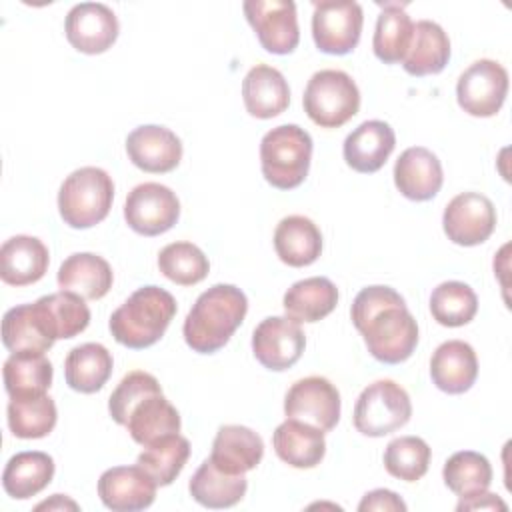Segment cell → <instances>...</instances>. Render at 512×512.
Instances as JSON below:
<instances>
[{
    "instance_id": "6da1fadb",
    "label": "cell",
    "mask_w": 512,
    "mask_h": 512,
    "mask_svg": "<svg viewBox=\"0 0 512 512\" xmlns=\"http://www.w3.org/2000/svg\"><path fill=\"white\" fill-rule=\"evenodd\" d=\"M350 316L378 362L400 364L412 356L418 344V324L394 288L380 284L362 288L352 302Z\"/></svg>"
},
{
    "instance_id": "7a4b0ae2",
    "label": "cell",
    "mask_w": 512,
    "mask_h": 512,
    "mask_svg": "<svg viewBox=\"0 0 512 512\" xmlns=\"http://www.w3.org/2000/svg\"><path fill=\"white\" fill-rule=\"evenodd\" d=\"M248 312L246 294L232 284H214L202 292L190 308L182 334L186 344L198 354L220 350Z\"/></svg>"
},
{
    "instance_id": "3957f363",
    "label": "cell",
    "mask_w": 512,
    "mask_h": 512,
    "mask_svg": "<svg viewBox=\"0 0 512 512\" xmlns=\"http://www.w3.org/2000/svg\"><path fill=\"white\" fill-rule=\"evenodd\" d=\"M176 314L174 296L160 286H142L110 316L114 340L126 348L142 350L156 344Z\"/></svg>"
},
{
    "instance_id": "277c9868",
    "label": "cell",
    "mask_w": 512,
    "mask_h": 512,
    "mask_svg": "<svg viewBox=\"0 0 512 512\" xmlns=\"http://www.w3.org/2000/svg\"><path fill=\"white\" fill-rule=\"evenodd\" d=\"M312 138L296 124L268 130L260 142V166L268 184L278 190L300 186L310 170Z\"/></svg>"
},
{
    "instance_id": "5b68a950",
    "label": "cell",
    "mask_w": 512,
    "mask_h": 512,
    "mask_svg": "<svg viewBox=\"0 0 512 512\" xmlns=\"http://www.w3.org/2000/svg\"><path fill=\"white\" fill-rule=\"evenodd\" d=\"M114 200V182L110 174L96 166L74 170L60 186L58 210L70 228H92L100 224Z\"/></svg>"
},
{
    "instance_id": "8992f818",
    "label": "cell",
    "mask_w": 512,
    "mask_h": 512,
    "mask_svg": "<svg viewBox=\"0 0 512 512\" xmlns=\"http://www.w3.org/2000/svg\"><path fill=\"white\" fill-rule=\"evenodd\" d=\"M304 112L320 128H340L360 110V90L344 70H318L302 96Z\"/></svg>"
},
{
    "instance_id": "52a82bcc",
    "label": "cell",
    "mask_w": 512,
    "mask_h": 512,
    "mask_svg": "<svg viewBox=\"0 0 512 512\" xmlns=\"http://www.w3.org/2000/svg\"><path fill=\"white\" fill-rule=\"evenodd\" d=\"M412 416L408 392L394 380L368 384L354 406V426L360 434L380 438L402 428Z\"/></svg>"
},
{
    "instance_id": "ba28073f",
    "label": "cell",
    "mask_w": 512,
    "mask_h": 512,
    "mask_svg": "<svg viewBox=\"0 0 512 512\" xmlns=\"http://www.w3.org/2000/svg\"><path fill=\"white\" fill-rule=\"evenodd\" d=\"M508 94L506 68L490 58L472 62L458 78L456 100L458 106L476 118L498 114Z\"/></svg>"
},
{
    "instance_id": "9c48e42d",
    "label": "cell",
    "mask_w": 512,
    "mask_h": 512,
    "mask_svg": "<svg viewBox=\"0 0 512 512\" xmlns=\"http://www.w3.org/2000/svg\"><path fill=\"white\" fill-rule=\"evenodd\" d=\"M362 6L352 0L344 2H314L312 38L320 52L344 56L352 52L362 34Z\"/></svg>"
},
{
    "instance_id": "30bf717a",
    "label": "cell",
    "mask_w": 512,
    "mask_h": 512,
    "mask_svg": "<svg viewBox=\"0 0 512 512\" xmlns=\"http://www.w3.org/2000/svg\"><path fill=\"white\" fill-rule=\"evenodd\" d=\"M126 224L142 236L168 232L180 218V200L164 184L144 182L134 186L124 204Z\"/></svg>"
},
{
    "instance_id": "8fae6325",
    "label": "cell",
    "mask_w": 512,
    "mask_h": 512,
    "mask_svg": "<svg viewBox=\"0 0 512 512\" xmlns=\"http://www.w3.org/2000/svg\"><path fill=\"white\" fill-rule=\"evenodd\" d=\"M284 414L330 432L340 420V392L324 376L300 378L286 392Z\"/></svg>"
},
{
    "instance_id": "7c38bea8",
    "label": "cell",
    "mask_w": 512,
    "mask_h": 512,
    "mask_svg": "<svg viewBox=\"0 0 512 512\" xmlns=\"http://www.w3.org/2000/svg\"><path fill=\"white\" fill-rule=\"evenodd\" d=\"M242 8L266 52L282 56L298 46L300 30L292 0H246Z\"/></svg>"
},
{
    "instance_id": "4fadbf2b",
    "label": "cell",
    "mask_w": 512,
    "mask_h": 512,
    "mask_svg": "<svg viewBox=\"0 0 512 512\" xmlns=\"http://www.w3.org/2000/svg\"><path fill=\"white\" fill-rule=\"evenodd\" d=\"M442 228L454 244L478 246L486 242L496 228V208L492 200L480 192H462L446 204Z\"/></svg>"
},
{
    "instance_id": "5bb4252c",
    "label": "cell",
    "mask_w": 512,
    "mask_h": 512,
    "mask_svg": "<svg viewBox=\"0 0 512 512\" xmlns=\"http://www.w3.org/2000/svg\"><path fill=\"white\" fill-rule=\"evenodd\" d=\"M304 346L306 334L288 316H268L252 332L254 358L274 372L292 368L300 360Z\"/></svg>"
},
{
    "instance_id": "9a60e30c",
    "label": "cell",
    "mask_w": 512,
    "mask_h": 512,
    "mask_svg": "<svg viewBox=\"0 0 512 512\" xmlns=\"http://www.w3.org/2000/svg\"><path fill=\"white\" fill-rule=\"evenodd\" d=\"M64 32L70 46L78 52L102 54L116 42L120 24L106 4L80 2L66 14Z\"/></svg>"
},
{
    "instance_id": "2e32d148",
    "label": "cell",
    "mask_w": 512,
    "mask_h": 512,
    "mask_svg": "<svg viewBox=\"0 0 512 512\" xmlns=\"http://www.w3.org/2000/svg\"><path fill=\"white\" fill-rule=\"evenodd\" d=\"M126 152L136 168L150 174H164L180 164L182 142L166 126L144 124L128 134Z\"/></svg>"
},
{
    "instance_id": "e0dca14e",
    "label": "cell",
    "mask_w": 512,
    "mask_h": 512,
    "mask_svg": "<svg viewBox=\"0 0 512 512\" xmlns=\"http://www.w3.org/2000/svg\"><path fill=\"white\" fill-rule=\"evenodd\" d=\"M158 484L136 466H114L102 472L98 496L114 512H136L148 508L156 498Z\"/></svg>"
},
{
    "instance_id": "ac0fdd59",
    "label": "cell",
    "mask_w": 512,
    "mask_h": 512,
    "mask_svg": "<svg viewBox=\"0 0 512 512\" xmlns=\"http://www.w3.org/2000/svg\"><path fill=\"white\" fill-rule=\"evenodd\" d=\"M442 182V164L438 156L424 146L406 148L394 164V184L408 200H432L440 192Z\"/></svg>"
},
{
    "instance_id": "d6986e66",
    "label": "cell",
    "mask_w": 512,
    "mask_h": 512,
    "mask_svg": "<svg viewBox=\"0 0 512 512\" xmlns=\"http://www.w3.org/2000/svg\"><path fill=\"white\" fill-rule=\"evenodd\" d=\"M394 146L396 134L388 122L366 120L346 136L342 154L352 170L372 174L386 164Z\"/></svg>"
},
{
    "instance_id": "ffe728a7",
    "label": "cell",
    "mask_w": 512,
    "mask_h": 512,
    "mask_svg": "<svg viewBox=\"0 0 512 512\" xmlns=\"http://www.w3.org/2000/svg\"><path fill=\"white\" fill-rule=\"evenodd\" d=\"M430 376L438 390L446 394H464L478 376V358L464 340L442 342L430 358Z\"/></svg>"
},
{
    "instance_id": "44dd1931",
    "label": "cell",
    "mask_w": 512,
    "mask_h": 512,
    "mask_svg": "<svg viewBox=\"0 0 512 512\" xmlns=\"http://www.w3.org/2000/svg\"><path fill=\"white\" fill-rule=\"evenodd\" d=\"M262 456L264 442L252 428L240 424H226L218 428L210 460L222 472L246 474L260 464Z\"/></svg>"
},
{
    "instance_id": "7402d4cb",
    "label": "cell",
    "mask_w": 512,
    "mask_h": 512,
    "mask_svg": "<svg viewBox=\"0 0 512 512\" xmlns=\"http://www.w3.org/2000/svg\"><path fill=\"white\" fill-rule=\"evenodd\" d=\"M48 264V248L36 236H12L0 248V278L10 286L38 282L46 274Z\"/></svg>"
},
{
    "instance_id": "603a6c76",
    "label": "cell",
    "mask_w": 512,
    "mask_h": 512,
    "mask_svg": "<svg viewBox=\"0 0 512 512\" xmlns=\"http://www.w3.org/2000/svg\"><path fill=\"white\" fill-rule=\"evenodd\" d=\"M242 100L250 116L268 120L290 104V88L284 74L268 64H256L242 80Z\"/></svg>"
},
{
    "instance_id": "cb8c5ba5",
    "label": "cell",
    "mask_w": 512,
    "mask_h": 512,
    "mask_svg": "<svg viewBox=\"0 0 512 512\" xmlns=\"http://www.w3.org/2000/svg\"><path fill=\"white\" fill-rule=\"evenodd\" d=\"M276 456L292 468H314L326 454L324 432L312 424L286 418L272 434Z\"/></svg>"
},
{
    "instance_id": "d4e9b609",
    "label": "cell",
    "mask_w": 512,
    "mask_h": 512,
    "mask_svg": "<svg viewBox=\"0 0 512 512\" xmlns=\"http://www.w3.org/2000/svg\"><path fill=\"white\" fill-rule=\"evenodd\" d=\"M56 282L60 290L74 292L84 300H100L112 288L114 274L102 256L92 252H76L60 264Z\"/></svg>"
},
{
    "instance_id": "484cf974",
    "label": "cell",
    "mask_w": 512,
    "mask_h": 512,
    "mask_svg": "<svg viewBox=\"0 0 512 512\" xmlns=\"http://www.w3.org/2000/svg\"><path fill=\"white\" fill-rule=\"evenodd\" d=\"M274 250L278 258L292 268L310 266L322 252V234L310 218L292 214L278 222L274 230Z\"/></svg>"
},
{
    "instance_id": "4316f807",
    "label": "cell",
    "mask_w": 512,
    "mask_h": 512,
    "mask_svg": "<svg viewBox=\"0 0 512 512\" xmlns=\"http://www.w3.org/2000/svg\"><path fill=\"white\" fill-rule=\"evenodd\" d=\"M450 60V40L444 28L432 20H418L414 24L410 48L402 60L410 76L438 74Z\"/></svg>"
},
{
    "instance_id": "83f0119b",
    "label": "cell",
    "mask_w": 512,
    "mask_h": 512,
    "mask_svg": "<svg viewBox=\"0 0 512 512\" xmlns=\"http://www.w3.org/2000/svg\"><path fill=\"white\" fill-rule=\"evenodd\" d=\"M338 304V288L330 278L312 276L294 282L282 300L288 318L300 322H318Z\"/></svg>"
},
{
    "instance_id": "f1b7e54d",
    "label": "cell",
    "mask_w": 512,
    "mask_h": 512,
    "mask_svg": "<svg viewBox=\"0 0 512 512\" xmlns=\"http://www.w3.org/2000/svg\"><path fill=\"white\" fill-rule=\"evenodd\" d=\"M2 342L10 352H48L56 338L50 334L36 304L10 308L2 318Z\"/></svg>"
},
{
    "instance_id": "f546056e",
    "label": "cell",
    "mask_w": 512,
    "mask_h": 512,
    "mask_svg": "<svg viewBox=\"0 0 512 512\" xmlns=\"http://www.w3.org/2000/svg\"><path fill=\"white\" fill-rule=\"evenodd\" d=\"M54 478V460L50 454L40 450H26L14 454L4 472L2 486L8 496L26 500L42 492Z\"/></svg>"
},
{
    "instance_id": "4dcf8cb0",
    "label": "cell",
    "mask_w": 512,
    "mask_h": 512,
    "mask_svg": "<svg viewBox=\"0 0 512 512\" xmlns=\"http://www.w3.org/2000/svg\"><path fill=\"white\" fill-rule=\"evenodd\" d=\"M112 354L98 342L74 346L64 360L66 384L82 394L98 392L112 374Z\"/></svg>"
},
{
    "instance_id": "1f68e13d",
    "label": "cell",
    "mask_w": 512,
    "mask_h": 512,
    "mask_svg": "<svg viewBox=\"0 0 512 512\" xmlns=\"http://www.w3.org/2000/svg\"><path fill=\"white\" fill-rule=\"evenodd\" d=\"M132 440L140 446H148L168 434L180 432V414L164 398L162 392L146 396L138 402L126 422Z\"/></svg>"
},
{
    "instance_id": "d6a6232c",
    "label": "cell",
    "mask_w": 512,
    "mask_h": 512,
    "mask_svg": "<svg viewBox=\"0 0 512 512\" xmlns=\"http://www.w3.org/2000/svg\"><path fill=\"white\" fill-rule=\"evenodd\" d=\"M248 488L244 474H226L206 458L190 478V496L204 508H230L238 504Z\"/></svg>"
},
{
    "instance_id": "836d02e7",
    "label": "cell",
    "mask_w": 512,
    "mask_h": 512,
    "mask_svg": "<svg viewBox=\"0 0 512 512\" xmlns=\"http://www.w3.org/2000/svg\"><path fill=\"white\" fill-rule=\"evenodd\" d=\"M404 6L406 4H398V2L380 4L382 12L376 20L372 50H374V56L384 64L402 62L410 48L414 22L406 14Z\"/></svg>"
},
{
    "instance_id": "e575fe53",
    "label": "cell",
    "mask_w": 512,
    "mask_h": 512,
    "mask_svg": "<svg viewBox=\"0 0 512 512\" xmlns=\"http://www.w3.org/2000/svg\"><path fill=\"white\" fill-rule=\"evenodd\" d=\"M6 414H8L10 432L16 438H24V440H36V438L48 436L54 430L58 420L56 404L46 392L10 398Z\"/></svg>"
},
{
    "instance_id": "d590c367",
    "label": "cell",
    "mask_w": 512,
    "mask_h": 512,
    "mask_svg": "<svg viewBox=\"0 0 512 512\" xmlns=\"http://www.w3.org/2000/svg\"><path fill=\"white\" fill-rule=\"evenodd\" d=\"M56 340H68L84 332L90 324V308L84 298L74 292H54L34 302Z\"/></svg>"
},
{
    "instance_id": "8d00e7d4",
    "label": "cell",
    "mask_w": 512,
    "mask_h": 512,
    "mask_svg": "<svg viewBox=\"0 0 512 512\" xmlns=\"http://www.w3.org/2000/svg\"><path fill=\"white\" fill-rule=\"evenodd\" d=\"M52 364L40 352H12L4 362V388L14 396L44 394L52 384Z\"/></svg>"
},
{
    "instance_id": "74e56055",
    "label": "cell",
    "mask_w": 512,
    "mask_h": 512,
    "mask_svg": "<svg viewBox=\"0 0 512 512\" xmlns=\"http://www.w3.org/2000/svg\"><path fill=\"white\" fill-rule=\"evenodd\" d=\"M190 458V442L180 434H168L138 454L136 464L158 484L168 486L182 472Z\"/></svg>"
},
{
    "instance_id": "f35d334b",
    "label": "cell",
    "mask_w": 512,
    "mask_h": 512,
    "mask_svg": "<svg viewBox=\"0 0 512 512\" xmlns=\"http://www.w3.org/2000/svg\"><path fill=\"white\" fill-rule=\"evenodd\" d=\"M444 484L460 498L480 494L492 484V466L488 458L474 450L454 452L442 468Z\"/></svg>"
},
{
    "instance_id": "ab89813d",
    "label": "cell",
    "mask_w": 512,
    "mask_h": 512,
    "mask_svg": "<svg viewBox=\"0 0 512 512\" xmlns=\"http://www.w3.org/2000/svg\"><path fill=\"white\" fill-rule=\"evenodd\" d=\"M432 318L448 328H458L468 324L478 312L476 292L458 280H448L438 284L430 296Z\"/></svg>"
},
{
    "instance_id": "60d3db41",
    "label": "cell",
    "mask_w": 512,
    "mask_h": 512,
    "mask_svg": "<svg viewBox=\"0 0 512 512\" xmlns=\"http://www.w3.org/2000/svg\"><path fill=\"white\" fill-rule=\"evenodd\" d=\"M160 272L174 284L194 286L210 272L206 254L192 242H172L158 254Z\"/></svg>"
},
{
    "instance_id": "b9f144b4",
    "label": "cell",
    "mask_w": 512,
    "mask_h": 512,
    "mask_svg": "<svg viewBox=\"0 0 512 512\" xmlns=\"http://www.w3.org/2000/svg\"><path fill=\"white\" fill-rule=\"evenodd\" d=\"M430 454V446L420 436H400L388 442L384 468L398 480L416 482L428 472Z\"/></svg>"
},
{
    "instance_id": "7bdbcfd3",
    "label": "cell",
    "mask_w": 512,
    "mask_h": 512,
    "mask_svg": "<svg viewBox=\"0 0 512 512\" xmlns=\"http://www.w3.org/2000/svg\"><path fill=\"white\" fill-rule=\"evenodd\" d=\"M156 392H162L160 388V382L144 372V370H134V372H128L120 382L118 386L114 388V392L110 394V400H108V412L112 416V420L120 426H126L128 422V416L132 412V408L142 402L146 396L150 394H156Z\"/></svg>"
},
{
    "instance_id": "ee69618b",
    "label": "cell",
    "mask_w": 512,
    "mask_h": 512,
    "mask_svg": "<svg viewBox=\"0 0 512 512\" xmlns=\"http://www.w3.org/2000/svg\"><path fill=\"white\" fill-rule=\"evenodd\" d=\"M358 510L360 512H372V510H378V512H404L406 504H404V500L396 492L386 490V488H376V490H370V492L364 494V498L358 504Z\"/></svg>"
},
{
    "instance_id": "f6af8a7d",
    "label": "cell",
    "mask_w": 512,
    "mask_h": 512,
    "mask_svg": "<svg viewBox=\"0 0 512 512\" xmlns=\"http://www.w3.org/2000/svg\"><path fill=\"white\" fill-rule=\"evenodd\" d=\"M506 508H508L506 502L498 494H492L488 490L474 494V496L460 498L456 504L458 512H462V510H506Z\"/></svg>"
},
{
    "instance_id": "bcb514c9",
    "label": "cell",
    "mask_w": 512,
    "mask_h": 512,
    "mask_svg": "<svg viewBox=\"0 0 512 512\" xmlns=\"http://www.w3.org/2000/svg\"><path fill=\"white\" fill-rule=\"evenodd\" d=\"M78 510V504L70 498H66L64 494H54L50 500H44L36 506V510Z\"/></svg>"
}]
</instances>
